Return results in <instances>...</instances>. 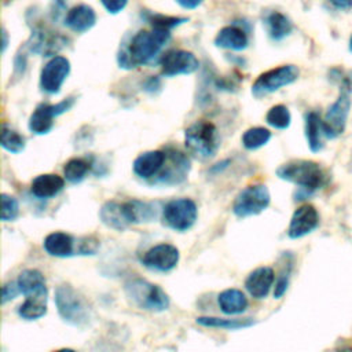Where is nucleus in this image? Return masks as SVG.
I'll list each match as a JSON object with an SVG mask.
<instances>
[{"mask_svg":"<svg viewBox=\"0 0 352 352\" xmlns=\"http://www.w3.org/2000/svg\"><path fill=\"white\" fill-rule=\"evenodd\" d=\"M340 352H352V351H340Z\"/></svg>","mask_w":352,"mask_h":352,"instance_id":"nucleus-46","label":"nucleus"},{"mask_svg":"<svg viewBox=\"0 0 352 352\" xmlns=\"http://www.w3.org/2000/svg\"><path fill=\"white\" fill-rule=\"evenodd\" d=\"M319 224V213L314 205L304 204L298 206L290 219L287 227V236L292 239H298L309 232H312Z\"/></svg>","mask_w":352,"mask_h":352,"instance_id":"nucleus-15","label":"nucleus"},{"mask_svg":"<svg viewBox=\"0 0 352 352\" xmlns=\"http://www.w3.org/2000/svg\"><path fill=\"white\" fill-rule=\"evenodd\" d=\"M276 176L293 183L307 192H314L326 184L327 175L320 164L311 160H292L276 169Z\"/></svg>","mask_w":352,"mask_h":352,"instance_id":"nucleus-2","label":"nucleus"},{"mask_svg":"<svg viewBox=\"0 0 352 352\" xmlns=\"http://www.w3.org/2000/svg\"><path fill=\"white\" fill-rule=\"evenodd\" d=\"M289 274H290V270L287 271H283L279 278L276 279L275 282V290H274V297L275 298H280L286 290H287V286H289Z\"/></svg>","mask_w":352,"mask_h":352,"instance_id":"nucleus-37","label":"nucleus"},{"mask_svg":"<svg viewBox=\"0 0 352 352\" xmlns=\"http://www.w3.org/2000/svg\"><path fill=\"white\" fill-rule=\"evenodd\" d=\"M44 250L54 257H69L74 252V238L63 231L50 232L43 241Z\"/></svg>","mask_w":352,"mask_h":352,"instance_id":"nucleus-23","label":"nucleus"},{"mask_svg":"<svg viewBox=\"0 0 352 352\" xmlns=\"http://www.w3.org/2000/svg\"><path fill=\"white\" fill-rule=\"evenodd\" d=\"M74 104V99L73 98H67V99H63L62 102L56 103V104H52L54 107V111H55V116H60L63 114L65 111L70 110V107Z\"/></svg>","mask_w":352,"mask_h":352,"instance_id":"nucleus-40","label":"nucleus"},{"mask_svg":"<svg viewBox=\"0 0 352 352\" xmlns=\"http://www.w3.org/2000/svg\"><path fill=\"white\" fill-rule=\"evenodd\" d=\"M19 293H21V290H19V286H18L16 280L15 282H7L3 286V290H1V294H3L1 301H3V304H6L7 301L15 298Z\"/></svg>","mask_w":352,"mask_h":352,"instance_id":"nucleus-38","label":"nucleus"},{"mask_svg":"<svg viewBox=\"0 0 352 352\" xmlns=\"http://www.w3.org/2000/svg\"><path fill=\"white\" fill-rule=\"evenodd\" d=\"M19 214V204L15 197L3 192L1 194V220L12 221Z\"/></svg>","mask_w":352,"mask_h":352,"instance_id":"nucleus-36","label":"nucleus"},{"mask_svg":"<svg viewBox=\"0 0 352 352\" xmlns=\"http://www.w3.org/2000/svg\"><path fill=\"white\" fill-rule=\"evenodd\" d=\"M128 300L139 309L150 312H162L169 307L168 294L155 283L143 278H131L124 285Z\"/></svg>","mask_w":352,"mask_h":352,"instance_id":"nucleus-3","label":"nucleus"},{"mask_svg":"<svg viewBox=\"0 0 352 352\" xmlns=\"http://www.w3.org/2000/svg\"><path fill=\"white\" fill-rule=\"evenodd\" d=\"M47 314V297H28L18 308V315L26 320L40 319Z\"/></svg>","mask_w":352,"mask_h":352,"instance_id":"nucleus-30","label":"nucleus"},{"mask_svg":"<svg viewBox=\"0 0 352 352\" xmlns=\"http://www.w3.org/2000/svg\"><path fill=\"white\" fill-rule=\"evenodd\" d=\"M95 23V10L88 4H77L72 7L65 16V25L76 33H85L89 29H92Z\"/></svg>","mask_w":352,"mask_h":352,"instance_id":"nucleus-18","label":"nucleus"},{"mask_svg":"<svg viewBox=\"0 0 352 352\" xmlns=\"http://www.w3.org/2000/svg\"><path fill=\"white\" fill-rule=\"evenodd\" d=\"M274 282H275L274 270L271 267L263 265V267H257L248 275L245 280V287L252 297L261 300L268 296Z\"/></svg>","mask_w":352,"mask_h":352,"instance_id":"nucleus-17","label":"nucleus"},{"mask_svg":"<svg viewBox=\"0 0 352 352\" xmlns=\"http://www.w3.org/2000/svg\"><path fill=\"white\" fill-rule=\"evenodd\" d=\"M337 8H352V0H330Z\"/></svg>","mask_w":352,"mask_h":352,"instance_id":"nucleus-42","label":"nucleus"},{"mask_svg":"<svg viewBox=\"0 0 352 352\" xmlns=\"http://www.w3.org/2000/svg\"><path fill=\"white\" fill-rule=\"evenodd\" d=\"M144 19L155 29H162L170 32L176 26L186 23L188 19L183 16H172V15H164V14H153V12H144Z\"/></svg>","mask_w":352,"mask_h":352,"instance_id":"nucleus-34","label":"nucleus"},{"mask_svg":"<svg viewBox=\"0 0 352 352\" xmlns=\"http://www.w3.org/2000/svg\"><path fill=\"white\" fill-rule=\"evenodd\" d=\"M166 151V161L164 164L162 170L157 176L153 183L155 184H164V186H170V184H177L183 182L190 170V160L179 150L175 148H168Z\"/></svg>","mask_w":352,"mask_h":352,"instance_id":"nucleus-14","label":"nucleus"},{"mask_svg":"<svg viewBox=\"0 0 352 352\" xmlns=\"http://www.w3.org/2000/svg\"><path fill=\"white\" fill-rule=\"evenodd\" d=\"M100 3L107 12L118 14L125 8V6L128 4V0H100Z\"/></svg>","mask_w":352,"mask_h":352,"instance_id":"nucleus-39","label":"nucleus"},{"mask_svg":"<svg viewBox=\"0 0 352 352\" xmlns=\"http://www.w3.org/2000/svg\"><path fill=\"white\" fill-rule=\"evenodd\" d=\"M352 106V84L348 78H342L340 95L329 106L324 117L322 118L324 136L327 139L338 138L346 126L349 110Z\"/></svg>","mask_w":352,"mask_h":352,"instance_id":"nucleus-6","label":"nucleus"},{"mask_svg":"<svg viewBox=\"0 0 352 352\" xmlns=\"http://www.w3.org/2000/svg\"><path fill=\"white\" fill-rule=\"evenodd\" d=\"M54 117H56V116H55L52 104L40 103L30 114L28 126H29L30 132H33L36 135H45L54 126Z\"/></svg>","mask_w":352,"mask_h":352,"instance_id":"nucleus-24","label":"nucleus"},{"mask_svg":"<svg viewBox=\"0 0 352 352\" xmlns=\"http://www.w3.org/2000/svg\"><path fill=\"white\" fill-rule=\"evenodd\" d=\"M195 322L199 326L204 327H212V329H223V330H239V329H248L254 324V320L250 318L245 319H226V318H217V316H198Z\"/></svg>","mask_w":352,"mask_h":352,"instance_id":"nucleus-29","label":"nucleus"},{"mask_svg":"<svg viewBox=\"0 0 352 352\" xmlns=\"http://www.w3.org/2000/svg\"><path fill=\"white\" fill-rule=\"evenodd\" d=\"M0 144L1 147L8 151V153H12V154H18L21 151L25 150V146H26V140L25 138L18 133L16 131L11 129V128H7L6 125L3 126V131H1V139H0Z\"/></svg>","mask_w":352,"mask_h":352,"instance_id":"nucleus-35","label":"nucleus"},{"mask_svg":"<svg viewBox=\"0 0 352 352\" xmlns=\"http://www.w3.org/2000/svg\"><path fill=\"white\" fill-rule=\"evenodd\" d=\"M198 217L197 204L190 198H175L165 204L162 208V220L166 227L173 231L190 230Z\"/></svg>","mask_w":352,"mask_h":352,"instance_id":"nucleus-7","label":"nucleus"},{"mask_svg":"<svg viewBox=\"0 0 352 352\" xmlns=\"http://www.w3.org/2000/svg\"><path fill=\"white\" fill-rule=\"evenodd\" d=\"M125 212L131 224H142L151 221L157 217V208L151 202L139 201V199H129L124 202Z\"/></svg>","mask_w":352,"mask_h":352,"instance_id":"nucleus-27","label":"nucleus"},{"mask_svg":"<svg viewBox=\"0 0 352 352\" xmlns=\"http://www.w3.org/2000/svg\"><path fill=\"white\" fill-rule=\"evenodd\" d=\"M180 7L186 8V10H194L197 7H199L205 0H175Z\"/></svg>","mask_w":352,"mask_h":352,"instance_id":"nucleus-41","label":"nucleus"},{"mask_svg":"<svg viewBox=\"0 0 352 352\" xmlns=\"http://www.w3.org/2000/svg\"><path fill=\"white\" fill-rule=\"evenodd\" d=\"M271 139L270 129L264 126H252L246 129L242 135V146L246 150H257L263 146H265Z\"/></svg>","mask_w":352,"mask_h":352,"instance_id":"nucleus-32","label":"nucleus"},{"mask_svg":"<svg viewBox=\"0 0 352 352\" xmlns=\"http://www.w3.org/2000/svg\"><path fill=\"white\" fill-rule=\"evenodd\" d=\"M179 258L180 253L176 246L170 243H158L146 250L140 261L148 270L168 272L177 265Z\"/></svg>","mask_w":352,"mask_h":352,"instance_id":"nucleus-12","label":"nucleus"},{"mask_svg":"<svg viewBox=\"0 0 352 352\" xmlns=\"http://www.w3.org/2000/svg\"><path fill=\"white\" fill-rule=\"evenodd\" d=\"M6 48H7V32L6 29H3V52L6 51Z\"/></svg>","mask_w":352,"mask_h":352,"instance_id":"nucleus-43","label":"nucleus"},{"mask_svg":"<svg viewBox=\"0 0 352 352\" xmlns=\"http://www.w3.org/2000/svg\"><path fill=\"white\" fill-rule=\"evenodd\" d=\"M214 44L219 48L223 50H231V51H242L248 47L249 38L246 32L235 25L224 26L221 28L216 37H214Z\"/></svg>","mask_w":352,"mask_h":352,"instance_id":"nucleus-21","label":"nucleus"},{"mask_svg":"<svg viewBox=\"0 0 352 352\" xmlns=\"http://www.w3.org/2000/svg\"><path fill=\"white\" fill-rule=\"evenodd\" d=\"M55 305L59 316L72 326L82 327L89 320V308L85 300L67 283L55 289Z\"/></svg>","mask_w":352,"mask_h":352,"instance_id":"nucleus-5","label":"nucleus"},{"mask_svg":"<svg viewBox=\"0 0 352 352\" xmlns=\"http://www.w3.org/2000/svg\"><path fill=\"white\" fill-rule=\"evenodd\" d=\"M305 138H307V143L308 147L312 153H318L323 148V138L324 136V131H323V122L322 118L319 116V113L316 111H309L305 116Z\"/></svg>","mask_w":352,"mask_h":352,"instance_id":"nucleus-26","label":"nucleus"},{"mask_svg":"<svg viewBox=\"0 0 352 352\" xmlns=\"http://www.w3.org/2000/svg\"><path fill=\"white\" fill-rule=\"evenodd\" d=\"M170 32L155 29L139 30L129 43L120 50L118 65L122 69H133L150 63L169 41Z\"/></svg>","mask_w":352,"mask_h":352,"instance_id":"nucleus-1","label":"nucleus"},{"mask_svg":"<svg viewBox=\"0 0 352 352\" xmlns=\"http://www.w3.org/2000/svg\"><path fill=\"white\" fill-rule=\"evenodd\" d=\"M265 121L275 129H287L292 124L290 110L285 104H275L267 111Z\"/></svg>","mask_w":352,"mask_h":352,"instance_id":"nucleus-33","label":"nucleus"},{"mask_svg":"<svg viewBox=\"0 0 352 352\" xmlns=\"http://www.w3.org/2000/svg\"><path fill=\"white\" fill-rule=\"evenodd\" d=\"M161 72L166 77L191 74L198 70V58L186 50H169L160 59Z\"/></svg>","mask_w":352,"mask_h":352,"instance_id":"nucleus-11","label":"nucleus"},{"mask_svg":"<svg viewBox=\"0 0 352 352\" xmlns=\"http://www.w3.org/2000/svg\"><path fill=\"white\" fill-rule=\"evenodd\" d=\"M217 302L226 315H238L248 308V298L239 289H226L219 293Z\"/></svg>","mask_w":352,"mask_h":352,"instance_id":"nucleus-25","label":"nucleus"},{"mask_svg":"<svg viewBox=\"0 0 352 352\" xmlns=\"http://www.w3.org/2000/svg\"><path fill=\"white\" fill-rule=\"evenodd\" d=\"M300 76V69L296 65H280L261 73L252 85V94L256 98L272 94L282 87L293 84Z\"/></svg>","mask_w":352,"mask_h":352,"instance_id":"nucleus-8","label":"nucleus"},{"mask_svg":"<svg viewBox=\"0 0 352 352\" xmlns=\"http://www.w3.org/2000/svg\"><path fill=\"white\" fill-rule=\"evenodd\" d=\"M89 168H91V165L85 158L74 157V158H70L65 164L63 176L69 183L77 184L85 179L87 173L89 172Z\"/></svg>","mask_w":352,"mask_h":352,"instance_id":"nucleus-31","label":"nucleus"},{"mask_svg":"<svg viewBox=\"0 0 352 352\" xmlns=\"http://www.w3.org/2000/svg\"><path fill=\"white\" fill-rule=\"evenodd\" d=\"M184 144L194 157L199 160L212 158L220 146L217 128L206 120L195 121L184 131Z\"/></svg>","mask_w":352,"mask_h":352,"instance_id":"nucleus-4","label":"nucleus"},{"mask_svg":"<svg viewBox=\"0 0 352 352\" xmlns=\"http://www.w3.org/2000/svg\"><path fill=\"white\" fill-rule=\"evenodd\" d=\"M99 217L104 226L117 231H122L131 224L125 212L124 202H117V201L104 202L99 209Z\"/></svg>","mask_w":352,"mask_h":352,"instance_id":"nucleus-22","label":"nucleus"},{"mask_svg":"<svg viewBox=\"0 0 352 352\" xmlns=\"http://www.w3.org/2000/svg\"><path fill=\"white\" fill-rule=\"evenodd\" d=\"M166 161V151L165 150H148L139 154L133 164L132 169L136 176L140 179H153L160 175Z\"/></svg>","mask_w":352,"mask_h":352,"instance_id":"nucleus-16","label":"nucleus"},{"mask_svg":"<svg viewBox=\"0 0 352 352\" xmlns=\"http://www.w3.org/2000/svg\"><path fill=\"white\" fill-rule=\"evenodd\" d=\"M65 187V179L55 173H41L32 180L30 192L41 199L58 195Z\"/></svg>","mask_w":352,"mask_h":352,"instance_id":"nucleus-20","label":"nucleus"},{"mask_svg":"<svg viewBox=\"0 0 352 352\" xmlns=\"http://www.w3.org/2000/svg\"><path fill=\"white\" fill-rule=\"evenodd\" d=\"M16 283L21 293L26 297H47V285L45 278L41 271L36 268L23 270L18 278Z\"/></svg>","mask_w":352,"mask_h":352,"instance_id":"nucleus-19","label":"nucleus"},{"mask_svg":"<svg viewBox=\"0 0 352 352\" xmlns=\"http://www.w3.org/2000/svg\"><path fill=\"white\" fill-rule=\"evenodd\" d=\"M264 26L268 36L275 41L286 38L293 32L292 21L279 11H271L264 19Z\"/></svg>","mask_w":352,"mask_h":352,"instance_id":"nucleus-28","label":"nucleus"},{"mask_svg":"<svg viewBox=\"0 0 352 352\" xmlns=\"http://www.w3.org/2000/svg\"><path fill=\"white\" fill-rule=\"evenodd\" d=\"M348 48H349V51L352 52V34H351V37H349V41H348Z\"/></svg>","mask_w":352,"mask_h":352,"instance_id":"nucleus-45","label":"nucleus"},{"mask_svg":"<svg viewBox=\"0 0 352 352\" xmlns=\"http://www.w3.org/2000/svg\"><path fill=\"white\" fill-rule=\"evenodd\" d=\"M70 73V60L66 56H52L41 69L40 88L47 94H58Z\"/></svg>","mask_w":352,"mask_h":352,"instance_id":"nucleus-10","label":"nucleus"},{"mask_svg":"<svg viewBox=\"0 0 352 352\" xmlns=\"http://www.w3.org/2000/svg\"><path fill=\"white\" fill-rule=\"evenodd\" d=\"M66 43L67 38L60 33L50 28L40 26L32 32L28 45L34 54H38L41 56H55V54H58L62 48L67 45Z\"/></svg>","mask_w":352,"mask_h":352,"instance_id":"nucleus-13","label":"nucleus"},{"mask_svg":"<svg viewBox=\"0 0 352 352\" xmlns=\"http://www.w3.org/2000/svg\"><path fill=\"white\" fill-rule=\"evenodd\" d=\"M271 202V194L265 184H250L239 191L232 202V212L238 217L256 216L264 212Z\"/></svg>","mask_w":352,"mask_h":352,"instance_id":"nucleus-9","label":"nucleus"},{"mask_svg":"<svg viewBox=\"0 0 352 352\" xmlns=\"http://www.w3.org/2000/svg\"><path fill=\"white\" fill-rule=\"evenodd\" d=\"M54 352H76V351L72 349V348H60V349H56Z\"/></svg>","mask_w":352,"mask_h":352,"instance_id":"nucleus-44","label":"nucleus"}]
</instances>
